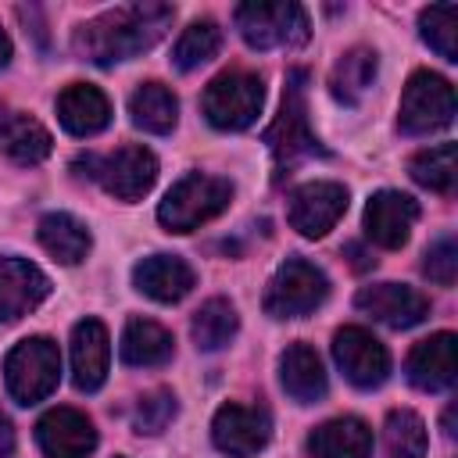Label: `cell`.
<instances>
[{"label":"cell","mask_w":458,"mask_h":458,"mask_svg":"<svg viewBox=\"0 0 458 458\" xmlns=\"http://www.w3.org/2000/svg\"><path fill=\"white\" fill-rule=\"evenodd\" d=\"M272 437V419L261 404H222L211 419V440L222 454L233 458H250L258 454Z\"/></svg>","instance_id":"cell-11"},{"label":"cell","mask_w":458,"mask_h":458,"mask_svg":"<svg viewBox=\"0 0 458 458\" xmlns=\"http://www.w3.org/2000/svg\"><path fill=\"white\" fill-rule=\"evenodd\" d=\"M54 140L50 132L29 118L25 111H14L0 100V150L14 161V165H39L50 154Z\"/></svg>","instance_id":"cell-23"},{"label":"cell","mask_w":458,"mask_h":458,"mask_svg":"<svg viewBox=\"0 0 458 458\" xmlns=\"http://www.w3.org/2000/svg\"><path fill=\"white\" fill-rule=\"evenodd\" d=\"M376 64L379 61H376V50L372 47H351V50H344L340 61L329 72V93L340 104L354 107L369 93V86L376 79Z\"/></svg>","instance_id":"cell-26"},{"label":"cell","mask_w":458,"mask_h":458,"mask_svg":"<svg viewBox=\"0 0 458 458\" xmlns=\"http://www.w3.org/2000/svg\"><path fill=\"white\" fill-rule=\"evenodd\" d=\"M383 440L390 458H426L429 437H426V422L411 411V408H394L383 422Z\"/></svg>","instance_id":"cell-31"},{"label":"cell","mask_w":458,"mask_h":458,"mask_svg":"<svg viewBox=\"0 0 458 458\" xmlns=\"http://www.w3.org/2000/svg\"><path fill=\"white\" fill-rule=\"evenodd\" d=\"M61 379V351L50 336H29L4 358V383L18 404H36L54 394Z\"/></svg>","instance_id":"cell-5"},{"label":"cell","mask_w":458,"mask_h":458,"mask_svg":"<svg viewBox=\"0 0 458 458\" xmlns=\"http://www.w3.org/2000/svg\"><path fill=\"white\" fill-rule=\"evenodd\" d=\"M265 143L272 150V165H276L272 179L276 182H283L301 161L329 157V150L318 143V136L311 132V122H308V72L304 68H290L286 72L279 118L268 125Z\"/></svg>","instance_id":"cell-2"},{"label":"cell","mask_w":458,"mask_h":458,"mask_svg":"<svg viewBox=\"0 0 458 458\" xmlns=\"http://www.w3.org/2000/svg\"><path fill=\"white\" fill-rule=\"evenodd\" d=\"M422 272L437 283V286H454V272H458V250H454V236H440L437 243H429Z\"/></svg>","instance_id":"cell-34"},{"label":"cell","mask_w":458,"mask_h":458,"mask_svg":"<svg viewBox=\"0 0 458 458\" xmlns=\"http://www.w3.org/2000/svg\"><path fill=\"white\" fill-rule=\"evenodd\" d=\"M419 32L422 39L444 57V61H458V4H433L419 11Z\"/></svg>","instance_id":"cell-32"},{"label":"cell","mask_w":458,"mask_h":458,"mask_svg":"<svg viewBox=\"0 0 458 458\" xmlns=\"http://www.w3.org/2000/svg\"><path fill=\"white\" fill-rule=\"evenodd\" d=\"M240 329V315L236 308L225 301V297H211L204 301L197 311H193V322H190V333H193V344L200 351H218L225 347Z\"/></svg>","instance_id":"cell-28"},{"label":"cell","mask_w":458,"mask_h":458,"mask_svg":"<svg viewBox=\"0 0 458 458\" xmlns=\"http://www.w3.org/2000/svg\"><path fill=\"white\" fill-rule=\"evenodd\" d=\"M326 297H329L326 272L304 258H286L279 265V272L272 276L261 304H265V315H272V318H301V315L315 311Z\"/></svg>","instance_id":"cell-9"},{"label":"cell","mask_w":458,"mask_h":458,"mask_svg":"<svg viewBox=\"0 0 458 458\" xmlns=\"http://www.w3.org/2000/svg\"><path fill=\"white\" fill-rule=\"evenodd\" d=\"M261 104H265V82L261 75L243 68H229L215 75L200 97L204 118L222 132H240L254 125V118L261 114Z\"/></svg>","instance_id":"cell-4"},{"label":"cell","mask_w":458,"mask_h":458,"mask_svg":"<svg viewBox=\"0 0 458 458\" xmlns=\"http://www.w3.org/2000/svg\"><path fill=\"white\" fill-rule=\"evenodd\" d=\"M75 168H86L82 175L97 179L118 200L147 197L157 179V157L147 147H118L114 154H86V157H75Z\"/></svg>","instance_id":"cell-8"},{"label":"cell","mask_w":458,"mask_h":458,"mask_svg":"<svg viewBox=\"0 0 458 458\" xmlns=\"http://www.w3.org/2000/svg\"><path fill=\"white\" fill-rule=\"evenodd\" d=\"M344 250L351 254V265H354L358 272H365V268H372V265H376V258H372V254H365V247H361V243H347Z\"/></svg>","instance_id":"cell-35"},{"label":"cell","mask_w":458,"mask_h":458,"mask_svg":"<svg viewBox=\"0 0 458 458\" xmlns=\"http://www.w3.org/2000/svg\"><path fill=\"white\" fill-rule=\"evenodd\" d=\"M408 172L419 186L433 190V193H454V143H437V147H426L419 150L411 161H408Z\"/></svg>","instance_id":"cell-30"},{"label":"cell","mask_w":458,"mask_h":458,"mask_svg":"<svg viewBox=\"0 0 458 458\" xmlns=\"http://www.w3.org/2000/svg\"><path fill=\"white\" fill-rule=\"evenodd\" d=\"M175 411H179V404H175V394H172V390H150V394H143V397L136 401L132 429L154 437V433H161V429L175 419Z\"/></svg>","instance_id":"cell-33"},{"label":"cell","mask_w":458,"mask_h":458,"mask_svg":"<svg viewBox=\"0 0 458 458\" xmlns=\"http://www.w3.org/2000/svg\"><path fill=\"white\" fill-rule=\"evenodd\" d=\"M57 118L72 136H97L111 122V100L93 82H72L57 97Z\"/></svg>","instance_id":"cell-21"},{"label":"cell","mask_w":458,"mask_h":458,"mask_svg":"<svg viewBox=\"0 0 458 458\" xmlns=\"http://www.w3.org/2000/svg\"><path fill=\"white\" fill-rule=\"evenodd\" d=\"M175 18V7L172 4H122V7H111L97 18H89L86 25L75 29L72 36V50L79 61H89V64H118V61H129L143 50H150L172 25Z\"/></svg>","instance_id":"cell-1"},{"label":"cell","mask_w":458,"mask_h":458,"mask_svg":"<svg viewBox=\"0 0 458 458\" xmlns=\"http://www.w3.org/2000/svg\"><path fill=\"white\" fill-rule=\"evenodd\" d=\"M132 283H136V290L147 293L150 301L175 304V301H182V297L193 290L197 276H193V268H190L182 258H175V254H150V258H143V261L132 268Z\"/></svg>","instance_id":"cell-19"},{"label":"cell","mask_w":458,"mask_h":458,"mask_svg":"<svg viewBox=\"0 0 458 458\" xmlns=\"http://www.w3.org/2000/svg\"><path fill=\"white\" fill-rule=\"evenodd\" d=\"M454 344H458L454 333H433V336L419 340L404 361L408 383L426 394L447 390L454 383Z\"/></svg>","instance_id":"cell-18"},{"label":"cell","mask_w":458,"mask_h":458,"mask_svg":"<svg viewBox=\"0 0 458 458\" xmlns=\"http://www.w3.org/2000/svg\"><path fill=\"white\" fill-rule=\"evenodd\" d=\"M129 114H132V125L143 129V132H154V136H165L175 129L179 122V100L168 86L161 82H143L132 89L129 97Z\"/></svg>","instance_id":"cell-27"},{"label":"cell","mask_w":458,"mask_h":458,"mask_svg":"<svg viewBox=\"0 0 458 458\" xmlns=\"http://www.w3.org/2000/svg\"><path fill=\"white\" fill-rule=\"evenodd\" d=\"M344 211H347V186L333 179H315L290 193V225L308 240L326 236L344 218Z\"/></svg>","instance_id":"cell-12"},{"label":"cell","mask_w":458,"mask_h":458,"mask_svg":"<svg viewBox=\"0 0 458 458\" xmlns=\"http://www.w3.org/2000/svg\"><path fill=\"white\" fill-rule=\"evenodd\" d=\"M50 293V279L21 258H0V322L36 311Z\"/></svg>","instance_id":"cell-16"},{"label":"cell","mask_w":458,"mask_h":458,"mask_svg":"<svg viewBox=\"0 0 458 458\" xmlns=\"http://www.w3.org/2000/svg\"><path fill=\"white\" fill-rule=\"evenodd\" d=\"M333 358L347 383L358 390H372L390 376V351L361 326H344L333 336Z\"/></svg>","instance_id":"cell-10"},{"label":"cell","mask_w":458,"mask_h":458,"mask_svg":"<svg viewBox=\"0 0 458 458\" xmlns=\"http://www.w3.org/2000/svg\"><path fill=\"white\" fill-rule=\"evenodd\" d=\"M233 21L247 47L254 50H276V47H301L311 36L308 11L293 0L279 4H240L233 11Z\"/></svg>","instance_id":"cell-6"},{"label":"cell","mask_w":458,"mask_h":458,"mask_svg":"<svg viewBox=\"0 0 458 458\" xmlns=\"http://www.w3.org/2000/svg\"><path fill=\"white\" fill-rule=\"evenodd\" d=\"M111 361V340L100 318H82L72 329V383L82 394H93L107 379Z\"/></svg>","instance_id":"cell-17"},{"label":"cell","mask_w":458,"mask_h":458,"mask_svg":"<svg viewBox=\"0 0 458 458\" xmlns=\"http://www.w3.org/2000/svg\"><path fill=\"white\" fill-rule=\"evenodd\" d=\"M36 444L47 458H89L97 451V429L75 408H50L36 422Z\"/></svg>","instance_id":"cell-14"},{"label":"cell","mask_w":458,"mask_h":458,"mask_svg":"<svg viewBox=\"0 0 458 458\" xmlns=\"http://www.w3.org/2000/svg\"><path fill=\"white\" fill-rule=\"evenodd\" d=\"M175 351V340L172 333L154 322V318H129L125 329H122V344H118V354L125 365L132 369H154V365H165Z\"/></svg>","instance_id":"cell-24"},{"label":"cell","mask_w":458,"mask_h":458,"mask_svg":"<svg viewBox=\"0 0 458 458\" xmlns=\"http://www.w3.org/2000/svg\"><path fill=\"white\" fill-rule=\"evenodd\" d=\"M415 218H419L415 197H408L401 190H379L365 204V236L386 250H397L408 243Z\"/></svg>","instance_id":"cell-15"},{"label":"cell","mask_w":458,"mask_h":458,"mask_svg":"<svg viewBox=\"0 0 458 458\" xmlns=\"http://www.w3.org/2000/svg\"><path fill=\"white\" fill-rule=\"evenodd\" d=\"M229 200H233V182L229 179L190 172L157 204V222L168 233H193L197 225L218 218L229 208Z\"/></svg>","instance_id":"cell-3"},{"label":"cell","mask_w":458,"mask_h":458,"mask_svg":"<svg viewBox=\"0 0 458 458\" xmlns=\"http://www.w3.org/2000/svg\"><path fill=\"white\" fill-rule=\"evenodd\" d=\"M279 383L283 390L297 401V404H315L326 397V369H322V358L315 354V347L308 344H290L279 358Z\"/></svg>","instance_id":"cell-22"},{"label":"cell","mask_w":458,"mask_h":458,"mask_svg":"<svg viewBox=\"0 0 458 458\" xmlns=\"http://www.w3.org/2000/svg\"><path fill=\"white\" fill-rule=\"evenodd\" d=\"M14 451V429H11V419L0 411V458H7Z\"/></svg>","instance_id":"cell-36"},{"label":"cell","mask_w":458,"mask_h":458,"mask_svg":"<svg viewBox=\"0 0 458 458\" xmlns=\"http://www.w3.org/2000/svg\"><path fill=\"white\" fill-rule=\"evenodd\" d=\"M354 308L365 311L369 318L390 326V329H411L429 315L426 293L404 283H372L354 293Z\"/></svg>","instance_id":"cell-13"},{"label":"cell","mask_w":458,"mask_h":458,"mask_svg":"<svg viewBox=\"0 0 458 458\" xmlns=\"http://www.w3.org/2000/svg\"><path fill=\"white\" fill-rule=\"evenodd\" d=\"M222 47V29L211 18H197L182 29V36L172 47V64L179 72H193L200 64H208Z\"/></svg>","instance_id":"cell-29"},{"label":"cell","mask_w":458,"mask_h":458,"mask_svg":"<svg viewBox=\"0 0 458 458\" xmlns=\"http://www.w3.org/2000/svg\"><path fill=\"white\" fill-rule=\"evenodd\" d=\"M11 61V39H7V32L0 29V68Z\"/></svg>","instance_id":"cell-37"},{"label":"cell","mask_w":458,"mask_h":458,"mask_svg":"<svg viewBox=\"0 0 458 458\" xmlns=\"http://www.w3.org/2000/svg\"><path fill=\"white\" fill-rule=\"evenodd\" d=\"M311 458H372V429L358 415H340L308 433Z\"/></svg>","instance_id":"cell-20"},{"label":"cell","mask_w":458,"mask_h":458,"mask_svg":"<svg viewBox=\"0 0 458 458\" xmlns=\"http://www.w3.org/2000/svg\"><path fill=\"white\" fill-rule=\"evenodd\" d=\"M36 233H39V243H43V250L50 254V258H57L61 265H79L86 254H89V229L79 222V218H72L68 211H50V215H43L39 218V225H36Z\"/></svg>","instance_id":"cell-25"},{"label":"cell","mask_w":458,"mask_h":458,"mask_svg":"<svg viewBox=\"0 0 458 458\" xmlns=\"http://www.w3.org/2000/svg\"><path fill=\"white\" fill-rule=\"evenodd\" d=\"M454 122V86L429 72L419 68L404 82L401 107H397V125L404 136H429L437 129H447Z\"/></svg>","instance_id":"cell-7"}]
</instances>
